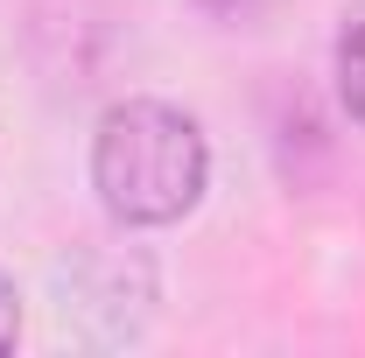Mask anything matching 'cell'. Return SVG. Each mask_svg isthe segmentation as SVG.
Wrapping results in <instances>:
<instances>
[{
  "label": "cell",
  "instance_id": "1",
  "mask_svg": "<svg viewBox=\"0 0 365 358\" xmlns=\"http://www.w3.org/2000/svg\"><path fill=\"white\" fill-rule=\"evenodd\" d=\"M211 140L169 98H120L91 134V190L127 232H162L204 204Z\"/></svg>",
  "mask_w": 365,
  "mask_h": 358
},
{
  "label": "cell",
  "instance_id": "3",
  "mask_svg": "<svg viewBox=\"0 0 365 358\" xmlns=\"http://www.w3.org/2000/svg\"><path fill=\"white\" fill-rule=\"evenodd\" d=\"M21 337V288H14V274L0 267V352Z\"/></svg>",
  "mask_w": 365,
  "mask_h": 358
},
{
  "label": "cell",
  "instance_id": "4",
  "mask_svg": "<svg viewBox=\"0 0 365 358\" xmlns=\"http://www.w3.org/2000/svg\"><path fill=\"white\" fill-rule=\"evenodd\" d=\"M197 7H204V14H211V21H253V14H260V7H267V0H197Z\"/></svg>",
  "mask_w": 365,
  "mask_h": 358
},
{
  "label": "cell",
  "instance_id": "2",
  "mask_svg": "<svg viewBox=\"0 0 365 358\" xmlns=\"http://www.w3.org/2000/svg\"><path fill=\"white\" fill-rule=\"evenodd\" d=\"M330 71H337V98H344V113L365 127V0H351V7H344V21H337Z\"/></svg>",
  "mask_w": 365,
  "mask_h": 358
}]
</instances>
